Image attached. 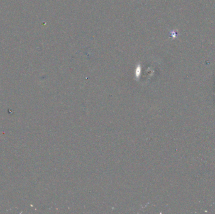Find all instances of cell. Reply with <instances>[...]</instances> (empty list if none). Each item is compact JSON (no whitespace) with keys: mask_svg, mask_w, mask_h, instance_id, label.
I'll list each match as a JSON object with an SVG mask.
<instances>
[]
</instances>
